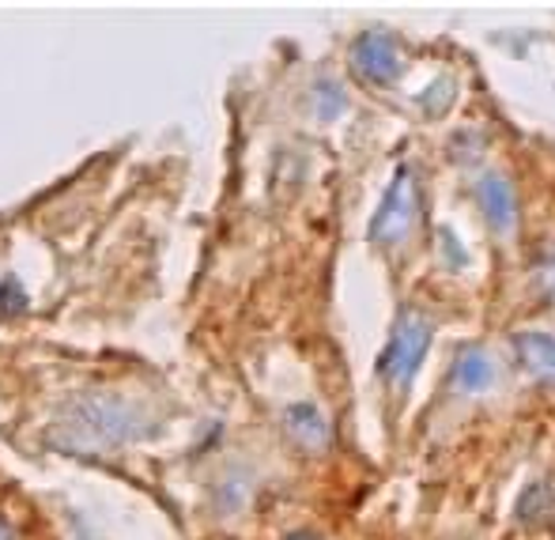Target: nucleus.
I'll use <instances>...</instances> for the list:
<instances>
[{
	"label": "nucleus",
	"instance_id": "39448f33",
	"mask_svg": "<svg viewBox=\"0 0 555 540\" xmlns=\"http://www.w3.org/2000/svg\"><path fill=\"white\" fill-rule=\"evenodd\" d=\"M287 540H318V537H310V533H295V537H287Z\"/></svg>",
	"mask_w": 555,
	"mask_h": 540
},
{
	"label": "nucleus",
	"instance_id": "20e7f679",
	"mask_svg": "<svg viewBox=\"0 0 555 540\" xmlns=\"http://www.w3.org/2000/svg\"><path fill=\"white\" fill-rule=\"evenodd\" d=\"M0 540H15V533H12V529L4 526V522H0Z\"/></svg>",
	"mask_w": 555,
	"mask_h": 540
},
{
	"label": "nucleus",
	"instance_id": "f257e3e1",
	"mask_svg": "<svg viewBox=\"0 0 555 540\" xmlns=\"http://www.w3.org/2000/svg\"><path fill=\"white\" fill-rule=\"evenodd\" d=\"M65 446H80V450H111V446L125 442V438L144 435V427H137L129 409H121L117 401H80L65 420Z\"/></svg>",
	"mask_w": 555,
	"mask_h": 540
},
{
	"label": "nucleus",
	"instance_id": "f03ea898",
	"mask_svg": "<svg viewBox=\"0 0 555 540\" xmlns=\"http://www.w3.org/2000/svg\"><path fill=\"white\" fill-rule=\"evenodd\" d=\"M287 432H292L295 438H299L307 450H314V446H325L330 442V427H325V420L318 416L314 409H292L287 412Z\"/></svg>",
	"mask_w": 555,
	"mask_h": 540
},
{
	"label": "nucleus",
	"instance_id": "7ed1b4c3",
	"mask_svg": "<svg viewBox=\"0 0 555 540\" xmlns=\"http://www.w3.org/2000/svg\"><path fill=\"white\" fill-rule=\"evenodd\" d=\"M552 511H555L552 484H537V488H529L526 499H521V518L526 522H544V518H552Z\"/></svg>",
	"mask_w": 555,
	"mask_h": 540
}]
</instances>
